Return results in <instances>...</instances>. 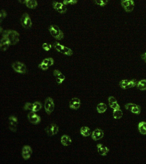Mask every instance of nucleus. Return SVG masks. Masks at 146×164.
Masks as SVG:
<instances>
[{"label": "nucleus", "instance_id": "6", "mask_svg": "<svg viewBox=\"0 0 146 164\" xmlns=\"http://www.w3.org/2000/svg\"><path fill=\"white\" fill-rule=\"evenodd\" d=\"M121 4L126 12H132L134 8L135 3L133 0H122Z\"/></svg>", "mask_w": 146, "mask_h": 164}, {"label": "nucleus", "instance_id": "14", "mask_svg": "<svg viewBox=\"0 0 146 164\" xmlns=\"http://www.w3.org/2000/svg\"><path fill=\"white\" fill-rule=\"evenodd\" d=\"M61 142L63 146H68L72 143V140L69 136L64 135L61 138Z\"/></svg>", "mask_w": 146, "mask_h": 164}, {"label": "nucleus", "instance_id": "16", "mask_svg": "<svg viewBox=\"0 0 146 164\" xmlns=\"http://www.w3.org/2000/svg\"><path fill=\"white\" fill-rule=\"evenodd\" d=\"M137 87L138 89L141 91L146 90V80L143 79L137 82Z\"/></svg>", "mask_w": 146, "mask_h": 164}, {"label": "nucleus", "instance_id": "5", "mask_svg": "<svg viewBox=\"0 0 146 164\" xmlns=\"http://www.w3.org/2000/svg\"><path fill=\"white\" fill-rule=\"evenodd\" d=\"M21 22L22 26L25 29H29L32 25L30 16L27 13L23 14L21 18Z\"/></svg>", "mask_w": 146, "mask_h": 164}, {"label": "nucleus", "instance_id": "15", "mask_svg": "<svg viewBox=\"0 0 146 164\" xmlns=\"http://www.w3.org/2000/svg\"><path fill=\"white\" fill-rule=\"evenodd\" d=\"M80 133L85 137H88L91 134V130L89 127L87 126H83L80 129Z\"/></svg>", "mask_w": 146, "mask_h": 164}, {"label": "nucleus", "instance_id": "38", "mask_svg": "<svg viewBox=\"0 0 146 164\" xmlns=\"http://www.w3.org/2000/svg\"><path fill=\"white\" fill-rule=\"evenodd\" d=\"M54 63V61L52 58H48V66H51L53 65Z\"/></svg>", "mask_w": 146, "mask_h": 164}, {"label": "nucleus", "instance_id": "28", "mask_svg": "<svg viewBox=\"0 0 146 164\" xmlns=\"http://www.w3.org/2000/svg\"><path fill=\"white\" fill-rule=\"evenodd\" d=\"M53 7L55 10H57L58 9L61 8L63 5V4L62 3L54 1L52 3Z\"/></svg>", "mask_w": 146, "mask_h": 164}, {"label": "nucleus", "instance_id": "22", "mask_svg": "<svg viewBox=\"0 0 146 164\" xmlns=\"http://www.w3.org/2000/svg\"><path fill=\"white\" fill-rule=\"evenodd\" d=\"M62 54L64 55H67V56H71L73 55V51L71 50V48L63 46V50L61 52Z\"/></svg>", "mask_w": 146, "mask_h": 164}, {"label": "nucleus", "instance_id": "34", "mask_svg": "<svg viewBox=\"0 0 146 164\" xmlns=\"http://www.w3.org/2000/svg\"><path fill=\"white\" fill-rule=\"evenodd\" d=\"M96 109H97V111H98V113L101 114V113H104L106 111V110L105 109L103 108L102 107L100 106L99 105H97V108H96Z\"/></svg>", "mask_w": 146, "mask_h": 164}, {"label": "nucleus", "instance_id": "43", "mask_svg": "<svg viewBox=\"0 0 146 164\" xmlns=\"http://www.w3.org/2000/svg\"><path fill=\"white\" fill-rule=\"evenodd\" d=\"M78 0H71V4H74L77 3Z\"/></svg>", "mask_w": 146, "mask_h": 164}, {"label": "nucleus", "instance_id": "18", "mask_svg": "<svg viewBox=\"0 0 146 164\" xmlns=\"http://www.w3.org/2000/svg\"><path fill=\"white\" fill-rule=\"evenodd\" d=\"M26 4L27 7H28L29 8H31V9H34V8H36L38 5L36 0H29V1H27Z\"/></svg>", "mask_w": 146, "mask_h": 164}, {"label": "nucleus", "instance_id": "19", "mask_svg": "<svg viewBox=\"0 0 146 164\" xmlns=\"http://www.w3.org/2000/svg\"><path fill=\"white\" fill-rule=\"evenodd\" d=\"M42 108V104L40 102H35L33 103V108L32 111H34V112H37L39 111Z\"/></svg>", "mask_w": 146, "mask_h": 164}, {"label": "nucleus", "instance_id": "41", "mask_svg": "<svg viewBox=\"0 0 146 164\" xmlns=\"http://www.w3.org/2000/svg\"><path fill=\"white\" fill-rule=\"evenodd\" d=\"M48 44L47 43H45L43 44L42 47H43V48L45 50L48 47Z\"/></svg>", "mask_w": 146, "mask_h": 164}, {"label": "nucleus", "instance_id": "30", "mask_svg": "<svg viewBox=\"0 0 146 164\" xmlns=\"http://www.w3.org/2000/svg\"><path fill=\"white\" fill-rule=\"evenodd\" d=\"M7 13L5 10H2L0 13V22L1 23L3 20L7 16Z\"/></svg>", "mask_w": 146, "mask_h": 164}, {"label": "nucleus", "instance_id": "32", "mask_svg": "<svg viewBox=\"0 0 146 164\" xmlns=\"http://www.w3.org/2000/svg\"><path fill=\"white\" fill-rule=\"evenodd\" d=\"M137 105L135 104L132 103H130L126 104L125 106V108L126 110L131 111V110L134 107H135L137 106Z\"/></svg>", "mask_w": 146, "mask_h": 164}, {"label": "nucleus", "instance_id": "7", "mask_svg": "<svg viewBox=\"0 0 146 164\" xmlns=\"http://www.w3.org/2000/svg\"><path fill=\"white\" fill-rule=\"evenodd\" d=\"M45 131L47 134L48 136H52L58 134L59 131V127L55 123H51L46 128Z\"/></svg>", "mask_w": 146, "mask_h": 164}, {"label": "nucleus", "instance_id": "44", "mask_svg": "<svg viewBox=\"0 0 146 164\" xmlns=\"http://www.w3.org/2000/svg\"><path fill=\"white\" fill-rule=\"evenodd\" d=\"M141 124L143 125V127L146 129V122H141Z\"/></svg>", "mask_w": 146, "mask_h": 164}, {"label": "nucleus", "instance_id": "25", "mask_svg": "<svg viewBox=\"0 0 146 164\" xmlns=\"http://www.w3.org/2000/svg\"><path fill=\"white\" fill-rule=\"evenodd\" d=\"M129 81L128 80L125 79L122 80L120 82V86L123 89L126 90V86L129 83Z\"/></svg>", "mask_w": 146, "mask_h": 164}, {"label": "nucleus", "instance_id": "1", "mask_svg": "<svg viewBox=\"0 0 146 164\" xmlns=\"http://www.w3.org/2000/svg\"><path fill=\"white\" fill-rule=\"evenodd\" d=\"M2 37H5L9 40L11 45H14L19 41V34L14 30H8L4 31L2 34Z\"/></svg>", "mask_w": 146, "mask_h": 164}, {"label": "nucleus", "instance_id": "39", "mask_svg": "<svg viewBox=\"0 0 146 164\" xmlns=\"http://www.w3.org/2000/svg\"><path fill=\"white\" fill-rule=\"evenodd\" d=\"M56 80L57 83L58 84H61L62 82H63V81L61 79V78H56Z\"/></svg>", "mask_w": 146, "mask_h": 164}, {"label": "nucleus", "instance_id": "3", "mask_svg": "<svg viewBox=\"0 0 146 164\" xmlns=\"http://www.w3.org/2000/svg\"><path fill=\"white\" fill-rule=\"evenodd\" d=\"M13 69L16 73L20 74H25L27 72V68L24 63L19 61H16L12 64Z\"/></svg>", "mask_w": 146, "mask_h": 164}, {"label": "nucleus", "instance_id": "12", "mask_svg": "<svg viewBox=\"0 0 146 164\" xmlns=\"http://www.w3.org/2000/svg\"><path fill=\"white\" fill-rule=\"evenodd\" d=\"M81 103L80 99L76 97H74L71 99L69 103V107L71 109L77 110L81 106Z\"/></svg>", "mask_w": 146, "mask_h": 164}, {"label": "nucleus", "instance_id": "33", "mask_svg": "<svg viewBox=\"0 0 146 164\" xmlns=\"http://www.w3.org/2000/svg\"><path fill=\"white\" fill-rule=\"evenodd\" d=\"M38 67L40 69H42V70H46L48 69L49 66L47 64H46L45 63H41V64H39L38 66Z\"/></svg>", "mask_w": 146, "mask_h": 164}, {"label": "nucleus", "instance_id": "35", "mask_svg": "<svg viewBox=\"0 0 146 164\" xmlns=\"http://www.w3.org/2000/svg\"><path fill=\"white\" fill-rule=\"evenodd\" d=\"M110 107L114 110L120 109V105L118 104V102L114 103L113 105Z\"/></svg>", "mask_w": 146, "mask_h": 164}, {"label": "nucleus", "instance_id": "48", "mask_svg": "<svg viewBox=\"0 0 146 164\" xmlns=\"http://www.w3.org/2000/svg\"><path fill=\"white\" fill-rule=\"evenodd\" d=\"M26 1H27H27H29V0H26Z\"/></svg>", "mask_w": 146, "mask_h": 164}, {"label": "nucleus", "instance_id": "40", "mask_svg": "<svg viewBox=\"0 0 146 164\" xmlns=\"http://www.w3.org/2000/svg\"><path fill=\"white\" fill-rule=\"evenodd\" d=\"M71 0H64L63 4L64 5H66L68 4H71Z\"/></svg>", "mask_w": 146, "mask_h": 164}, {"label": "nucleus", "instance_id": "29", "mask_svg": "<svg viewBox=\"0 0 146 164\" xmlns=\"http://www.w3.org/2000/svg\"><path fill=\"white\" fill-rule=\"evenodd\" d=\"M33 108V103H26L23 107V109L25 111L28 110L32 111Z\"/></svg>", "mask_w": 146, "mask_h": 164}, {"label": "nucleus", "instance_id": "11", "mask_svg": "<svg viewBox=\"0 0 146 164\" xmlns=\"http://www.w3.org/2000/svg\"><path fill=\"white\" fill-rule=\"evenodd\" d=\"M104 135V133L102 129H96L93 132L91 138L93 140L97 141L102 139Z\"/></svg>", "mask_w": 146, "mask_h": 164}, {"label": "nucleus", "instance_id": "10", "mask_svg": "<svg viewBox=\"0 0 146 164\" xmlns=\"http://www.w3.org/2000/svg\"><path fill=\"white\" fill-rule=\"evenodd\" d=\"M32 154V149L30 146L25 145L23 147L22 149V156L23 159L25 160L29 159Z\"/></svg>", "mask_w": 146, "mask_h": 164}, {"label": "nucleus", "instance_id": "8", "mask_svg": "<svg viewBox=\"0 0 146 164\" xmlns=\"http://www.w3.org/2000/svg\"><path fill=\"white\" fill-rule=\"evenodd\" d=\"M28 119L31 123L34 125H37L41 122L40 116L37 115L33 111H31L28 115Z\"/></svg>", "mask_w": 146, "mask_h": 164}, {"label": "nucleus", "instance_id": "26", "mask_svg": "<svg viewBox=\"0 0 146 164\" xmlns=\"http://www.w3.org/2000/svg\"><path fill=\"white\" fill-rule=\"evenodd\" d=\"M141 107L140 106L137 105L135 107H134L131 110V111L132 113L136 114H139L141 113Z\"/></svg>", "mask_w": 146, "mask_h": 164}, {"label": "nucleus", "instance_id": "17", "mask_svg": "<svg viewBox=\"0 0 146 164\" xmlns=\"http://www.w3.org/2000/svg\"><path fill=\"white\" fill-rule=\"evenodd\" d=\"M123 115L122 111L120 109L114 110L113 117L115 119H120Z\"/></svg>", "mask_w": 146, "mask_h": 164}, {"label": "nucleus", "instance_id": "47", "mask_svg": "<svg viewBox=\"0 0 146 164\" xmlns=\"http://www.w3.org/2000/svg\"><path fill=\"white\" fill-rule=\"evenodd\" d=\"M3 32V29H2V27H1V28H0V32H1V34H2Z\"/></svg>", "mask_w": 146, "mask_h": 164}, {"label": "nucleus", "instance_id": "21", "mask_svg": "<svg viewBox=\"0 0 146 164\" xmlns=\"http://www.w3.org/2000/svg\"><path fill=\"white\" fill-rule=\"evenodd\" d=\"M109 0H94L95 4L103 7L108 3Z\"/></svg>", "mask_w": 146, "mask_h": 164}, {"label": "nucleus", "instance_id": "36", "mask_svg": "<svg viewBox=\"0 0 146 164\" xmlns=\"http://www.w3.org/2000/svg\"><path fill=\"white\" fill-rule=\"evenodd\" d=\"M108 101L109 103H116L117 102V100H116V98L114 97V96H109L108 98Z\"/></svg>", "mask_w": 146, "mask_h": 164}, {"label": "nucleus", "instance_id": "46", "mask_svg": "<svg viewBox=\"0 0 146 164\" xmlns=\"http://www.w3.org/2000/svg\"><path fill=\"white\" fill-rule=\"evenodd\" d=\"M142 58L145 61V60H146V53H144L143 55H142Z\"/></svg>", "mask_w": 146, "mask_h": 164}, {"label": "nucleus", "instance_id": "2", "mask_svg": "<svg viewBox=\"0 0 146 164\" xmlns=\"http://www.w3.org/2000/svg\"><path fill=\"white\" fill-rule=\"evenodd\" d=\"M51 35L56 40H61L64 37V34L57 25H51L48 28Z\"/></svg>", "mask_w": 146, "mask_h": 164}, {"label": "nucleus", "instance_id": "20", "mask_svg": "<svg viewBox=\"0 0 146 164\" xmlns=\"http://www.w3.org/2000/svg\"><path fill=\"white\" fill-rule=\"evenodd\" d=\"M53 74L56 78H58L64 81L65 79V76L61 73L58 70H54L53 72Z\"/></svg>", "mask_w": 146, "mask_h": 164}, {"label": "nucleus", "instance_id": "23", "mask_svg": "<svg viewBox=\"0 0 146 164\" xmlns=\"http://www.w3.org/2000/svg\"><path fill=\"white\" fill-rule=\"evenodd\" d=\"M137 81L136 80L132 79L130 81H129V83L127 84L126 87V89L130 88H133L135 86H136L137 84Z\"/></svg>", "mask_w": 146, "mask_h": 164}, {"label": "nucleus", "instance_id": "9", "mask_svg": "<svg viewBox=\"0 0 146 164\" xmlns=\"http://www.w3.org/2000/svg\"><path fill=\"white\" fill-rule=\"evenodd\" d=\"M18 124V120L16 117L14 115H12L9 117V128L12 132H16Z\"/></svg>", "mask_w": 146, "mask_h": 164}, {"label": "nucleus", "instance_id": "45", "mask_svg": "<svg viewBox=\"0 0 146 164\" xmlns=\"http://www.w3.org/2000/svg\"><path fill=\"white\" fill-rule=\"evenodd\" d=\"M19 2L21 4H26L27 1L26 0H19Z\"/></svg>", "mask_w": 146, "mask_h": 164}, {"label": "nucleus", "instance_id": "27", "mask_svg": "<svg viewBox=\"0 0 146 164\" xmlns=\"http://www.w3.org/2000/svg\"><path fill=\"white\" fill-rule=\"evenodd\" d=\"M11 45L10 42H7L2 45H0V49L2 51H5L9 48V46Z\"/></svg>", "mask_w": 146, "mask_h": 164}, {"label": "nucleus", "instance_id": "31", "mask_svg": "<svg viewBox=\"0 0 146 164\" xmlns=\"http://www.w3.org/2000/svg\"><path fill=\"white\" fill-rule=\"evenodd\" d=\"M138 130H139V132H140V133H141V134L144 135H146V129L143 127L141 122L138 124Z\"/></svg>", "mask_w": 146, "mask_h": 164}, {"label": "nucleus", "instance_id": "24", "mask_svg": "<svg viewBox=\"0 0 146 164\" xmlns=\"http://www.w3.org/2000/svg\"><path fill=\"white\" fill-rule=\"evenodd\" d=\"M63 46H64L60 44L58 42H56L53 44V46H54V48L58 51V52H61V53L62 51L63 50Z\"/></svg>", "mask_w": 146, "mask_h": 164}, {"label": "nucleus", "instance_id": "13", "mask_svg": "<svg viewBox=\"0 0 146 164\" xmlns=\"http://www.w3.org/2000/svg\"><path fill=\"white\" fill-rule=\"evenodd\" d=\"M97 148L98 153L102 156H105L109 151V149L103 144H97Z\"/></svg>", "mask_w": 146, "mask_h": 164}, {"label": "nucleus", "instance_id": "4", "mask_svg": "<svg viewBox=\"0 0 146 164\" xmlns=\"http://www.w3.org/2000/svg\"><path fill=\"white\" fill-rule=\"evenodd\" d=\"M45 109L46 112L48 115H50L55 108V105L54 103V100L51 97L47 98L45 102L44 105Z\"/></svg>", "mask_w": 146, "mask_h": 164}, {"label": "nucleus", "instance_id": "37", "mask_svg": "<svg viewBox=\"0 0 146 164\" xmlns=\"http://www.w3.org/2000/svg\"><path fill=\"white\" fill-rule=\"evenodd\" d=\"M10 42L9 40L5 37H2V39H1V43H0V45H2L3 44L5 43H7V42Z\"/></svg>", "mask_w": 146, "mask_h": 164}, {"label": "nucleus", "instance_id": "42", "mask_svg": "<svg viewBox=\"0 0 146 164\" xmlns=\"http://www.w3.org/2000/svg\"><path fill=\"white\" fill-rule=\"evenodd\" d=\"M48 62V58H46L44 60H43V61L42 63H45L46 64H47Z\"/></svg>", "mask_w": 146, "mask_h": 164}]
</instances>
